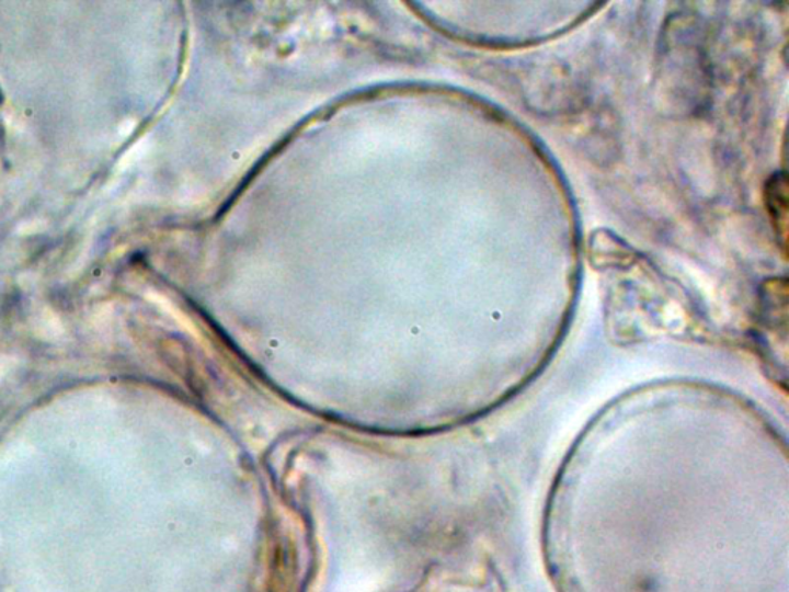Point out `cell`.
<instances>
[{"mask_svg":"<svg viewBox=\"0 0 789 592\" xmlns=\"http://www.w3.org/2000/svg\"><path fill=\"white\" fill-rule=\"evenodd\" d=\"M766 201H768L769 214L776 224V230L785 237L787 234V178L785 174H776L768 182Z\"/></svg>","mask_w":789,"mask_h":592,"instance_id":"6da1fadb","label":"cell"}]
</instances>
